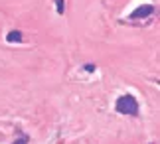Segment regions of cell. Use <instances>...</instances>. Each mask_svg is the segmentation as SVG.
Instances as JSON below:
<instances>
[{"label": "cell", "mask_w": 160, "mask_h": 144, "mask_svg": "<svg viewBox=\"0 0 160 144\" xmlns=\"http://www.w3.org/2000/svg\"><path fill=\"white\" fill-rule=\"evenodd\" d=\"M6 40H8L10 43H18V42H22V34L20 32H10L8 36H6Z\"/></svg>", "instance_id": "obj_3"}, {"label": "cell", "mask_w": 160, "mask_h": 144, "mask_svg": "<svg viewBox=\"0 0 160 144\" xmlns=\"http://www.w3.org/2000/svg\"><path fill=\"white\" fill-rule=\"evenodd\" d=\"M152 10H154L152 6H140V8H137V10H134L132 14H131V18H142V16H150V14H152Z\"/></svg>", "instance_id": "obj_2"}, {"label": "cell", "mask_w": 160, "mask_h": 144, "mask_svg": "<svg viewBox=\"0 0 160 144\" xmlns=\"http://www.w3.org/2000/svg\"><path fill=\"white\" fill-rule=\"evenodd\" d=\"M55 6H58V12L61 14L63 12V0H55Z\"/></svg>", "instance_id": "obj_4"}, {"label": "cell", "mask_w": 160, "mask_h": 144, "mask_svg": "<svg viewBox=\"0 0 160 144\" xmlns=\"http://www.w3.org/2000/svg\"><path fill=\"white\" fill-rule=\"evenodd\" d=\"M26 142H28V138H26V136H20V138H18L14 144H26Z\"/></svg>", "instance_id": "obj_5"}, {"label": "cell", "mask_w": 160, "mask_h": 144, "mask_svg": "<svg viewBox=\"0 0 160 144\" xmlns=\"http://www.w3.org/2000/svg\"><path fill=\"white\" fill-rule=\"evenodd\" d=\"M117 111L122 112V115H134V112L138 111V105L134 101V97L125 95V97H121L119 101H117Z\"/></svg>", "instance_id": "obj_1"}]
</instances>
